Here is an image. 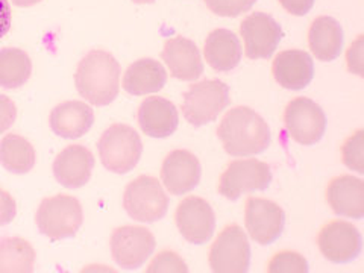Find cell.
<instances>
[{
  "mask_svg": "<svg viewBox=\"0 0 364 273\" xmlns=\"http://www.w3.org/2000/svg\"><path fill=\"white\" fill-rule=\"evenodd\" d=\"M32 73L29 55L16 48L0 49V87L16 90L25 85Z\"/></svg>",
  "mask_w": 364,
  "mask_h": 273,
  "instance_id": "4316f807",
  "label": "cell"
},
{
  "mask_svg": "<svg viewBox=\"0 0 364 273\" xmlns=\"http://www.w3.org/2000/svg\"><path fill=\"white\" fill-rule=\"evenodd\" d=\"M202 176L199 159L188 151L176 149L170 152L161 167V181L170 195L182 196L195 190Z\"/></svg>",
  "mask_w": 364,
  "mask_h": 273,
  "instance_id": "9a60e30c",
  "label": "cell"
},
{
  "mask_svg": "<svg viewBox=\"0 0 364 273\" xmlns=\"http://www.w3.org/2000/svg\"><path fill=\"white\" fill-rule=\"evenodd\" d=\"M250 264L247 235L238 225L226 226L210 250V266L215 273H246Z\"/></svg>",
  "mask_w": 364,
  "mask_h": 273,
  "instance_id": "ba28073f",
  "label": "cell"
},
{
  "mask_svg": "<svg viewBox=\"0 0 364 273\" xmlns=\"http://www.w3.org/2000/svg\"><path fill=\"white\" fill-rule=\"evenodd\" d=\"M329 207L341 218L361 220L364 218V182L354 176L333 179L326 191Z\"/></svg>",
  "mask_w": 364,
  "mask_h": 273,
  "instance_id": "44dd1931",
  "label": "cell"
},
{
  "mask_svg": "<svg viewBox=\"0 0 364 273\" xmlns=\"http://www.w3.org/2000/svg\"><path fill=\"white\" fill-rule=\"evenodd\" d=\"M77 93L95 107H107L120 91V64L109 52L91 50L77 65Z\"/></svg>",
  "mask_w": 364,
  "mask_h": 273,
  "instance_id": "7a4b0ae2",
  "label": "cell"
},
{
  "mask_svg": "<svg viewBox=\"0 0 364 273\" xmlns=\"http://www.w3.org/2000/svg\"><path fill=\"white\" fill-rule=\"evenodd\" d=\"M246 56L250 60H269L279 46L284 31L279 23L266 13H252L240 26Z\"/></svg>",
  "mask_w": 364,
  "mask_h": 273,
  "instance_id": "7c38bea8",
  "label": "cell"
},
{
  "mask_svg": "<svg viewBox=\"0 0 364 273\" xmlns=\"http://www.w3.org/2000/svg\"><path fill=\"white\" fill-rule=\"evenodd\" d=\"M17 119V108L8 96L0 95V134L6 132Z\"/></svg>",
  "mask_w": 364,
  "mask_h": 273,
  "instance_id": "1f68e13d",
  "label": "cell"
},
{
  "mask_svg": "<svg viewBox=\"0 0 364 273\" xmlns=\"http://www.w3.org/2000/svg\"><path fill=\"white\" fill-rule=\"evenodd\" d=\"M230 105V87L218 79L190 85L182 102V114L195 128L214 122Z\"/></svg>",
  "mask_w": 364,
  "mask_h": 273,
  "instance_id": "5b68a950",
  "label": "cell"
},
{
  "mask_svg": "<svg viewBox=\"0 0 364 273\" xmlns=\"http://www.w3.org/2000/svg\"><path fill=\"white\" fill-rule=\"evenodd\" d=\"M286 213L275 202L249 198L246 202V230L255 243L269 246L281 237Z\"/></svg>",
  "mask_w": 364,
  "mask_h": 273,
  "instance_id": "4fadbf2b",
  "label": "cell"
},
{
  "mask_svg": "<svg viewBox=\"0 0 364 273\" xmlns=\"http://www.w3.org/2000/svg\"><path fill=\"white\" fill-rule=\"evenodd\" d=\"M257 0H205L211 13L220 17H238L252 9Z\"/></svg>",
  "mask_w": 364,
  "mask_h": 273,
  "instance_id": "f546056e",
  "label": "cell"
},
{
  "mask_svg": "<svg viewBox=\"0 0 364 273\" xmlns=\"http://www.w3.org/2000/svg\"><path fill=\"white\" fill-rule=\"evenodd\" d=\"M167 82V72L159 61L141 58L128 67L123 76V90L132 96L158 93Z\"/></svg>",
  "mask_w": 364,
  "mask_h": 273,
  "instance_id": "cb8c5ba5",
  "label": "cell"
},
{
  "mask_svg": "<svg viewBox=\"0 0 364 273\" xmlns=\"http://www.w3.org/2000/svg\"><path fill=\"white\" fill-rule=\"evenodd\" d=\"M170 75L179 81H196L203 73V63L198 46L188 38L175 37L166 41L163 49Z\"/></svg>",
  "mask_w": 364,
  "mask_h": 273,
  "instance_id": "e0dca14e",
  "label": "cell"
},
{
  "mask_svg": "<svg viewBox=\"0 0 364 273\" xmlns=\"http://www.w3.org/2000/svg\"><path fill=\"white\" fill-rule=\"evenodd\" d=\"M36 220L40 232L52 242L72 238L84 223L81 202L65 195L46 198L40 203Z\"/></svg>",
  "mask_w": 364,
  "mask_h": 273,
  "instance_id": "277c9868",
  "label": "cell"
},
{
  "mask_svg": "<svg viewBox=\"0 0 364 273\" xmlns=\"http://www.w3.org/2000/svg\"><path fill=\"white\" fill-rule=\"evenodd\" d=\"M316 0H279L282 8L289 11L293 16H305L309 14Z\"/></svg>",
  "mask_w": 364,
  "mask_h": 273,
  "instance_id": "836d02e7",
  "label": "cell"
},
{
  "mask_svg": "<svg viewBox=\"0 0 364 273\" xmlns=\"http://www.w3.org/2000/svg\"><path fill=\"white\" fill-rule=\"evenodd\" d=\"M16 214H17L16 200L8 191L0 188V228L13 222L16 219Z\"/></svg>",
  "mask_w": 364,
  "mask_h": 273,
  "instance_id": "d6a6232c",
  "label": "cell"
},
{
  "mask_svg": "<svg viewBox=\"0 0 364 273\" xmlns=\"http://www.w3.org/2000/svg\"><path fill=\"white\" fill-rule=\"evenodd\" d=\"M267 270L270 273H306L309 263L298 252H281L272 258Z\"/></svg>",
  "mask_w": 364,
  "mask_h": 273,
  "instance_id": "83f0119b",
  "label": "cell"
},
{
  "mask_svg": "<svg viewBox=\"0 0 364 273\" xmlns=\"http://www.w3.org/2000/svg\"><path fill=\"white\" fill-rule=\"evenodd\" d=\"M156 246L152 232L141 226H122L111 235V254L124 270L140 269Z\"/></svg>",
  "mask_w": 364,
  "mask_h": 273,
  "instance_id": "30bf717a",
  "label": "cell"
},
{
  "mask_svg": "<svg viewBox=\"0 0 364 273\" xmlns=\"http://www.w3.org/2000/svg\"><path fill=\"white\" fill-rule=\"evenodd\" d=\"M343 163L357 173H364V131H358L343 146Z\"/></svg>",
  "mask_w": 364,
  "mask_h": 273,
  "instance_id": "f1b7e54d",
  "label": "cell"
},
{
  "mask_svg": "<svg viewBox=\"0 0 364 273\" xmlns=\"http://www.w3.org/2000/svg\"><path fill=\"white\" fill-rule=\"evenodd\" d=\"M284 123L291 139L304 146H313L322 140L326 132L323 109L309 97L291 100L284 114Z\"/></svg>",
  "mask_w": 364,
  "mask_h": 273,
  "instance_id": "9c48e42d",
  "label": "cell"
},
{
  "mask_svg": "<svg viewBox=\"0 0 364 273\" xmlns=\"http://www.w3.org/2000/svg\"><path fill=\"white\" fill-rule=\"evenodd\" d=\"M272 72L282 88L298 91L313 81L314 63L305 50H284L273 61Z\"/></svg>",
  "mask_w": 364,
  "mask_h": 273,
  "instance_id": "d6986e66",
  "label": "cell"
},
{
  "mask_svg": "<svg viewBox=\"0 0 364 273\" xmlns=\"http://www.w3.org/2000/svg\"><path fill=\"white\" fill-rule=\"evenodd\" d=\"M36 266V250L20 237L0 240V273H31Z\"/></svg>",
  "mask_w": 364,
  "mask_h": 273,
  "instance_id": "484cf974",
  "label": "cell"
},
{
  "mask_svg": "<svg viewBox=\"0 0 364 273\" xmlns=\"http://www.w3.org/2000/svg\"><path fill=\"white\" fill-rule=\"evenodd\" d=\"M49 123L53 134L63 139H81L93 127L95 112L85 102L68 100L52 109Z\"/></svg>",
  "mask_w": 364,
  "mask_h": 273,
  "instance_id": "ffe728a7",
  "label": "cell"
},
{
  "mask_svg": "<svg viewBox=\"0 0 364 273\" xmlns=\"http://www.w3.org/2000/svg\"><path fill=\"white\" fill-rule=\"evenodd\" d=\"M33 146L17 134L5 135L0 141V164L14 175H26L36 166Z\"/></svg>",
  "mask_w": 364,
  "mask_h": 273,
  "instance_id": "d4e9b609",
  "label": "cell"
},
{
  "mask_svg": "<svg viewBox=\"0 0 364 273\" xmlns=\"http://www.w3.org/2000/svg\"><path fill=\"white\" fill-rule=\"evenodd\" d=\"M205 60L215 72H231L242 61V43L230 29H215L205 41Z\"/></svg>",
  "mask_w": 364,
  "mask_h": 273,
  "instance_id": "7402d4cb",
  "label": "cell"
},
{
  "mask_svg": "<svg viewBox=\"0 0 364 273\" xmlns=\"http://www.w3.org/2000/svg\"><path fill=\"white\" fill-rule=\"evenodd\" d=\"M41 0H13V4L17 5V6H21V8H28V6H33L40 4Z\"/></svg>",
  "mask_w": 364,
  "mask_h": 273,
  "instance_id": "8d00e7d4",
  "label": "cell"
},
{
  "mask_svg": "<svg viewBox=\"0 0 364 273\" xmlns=\"http://www.w3.org/2000/svg\"><path fill=\"white\" fill-rule=\"evenodd\" d=\"M97 151L104 167L112 173H129L139 164L143 154L140 135L128 124L116 123L109 127L97 143Z\"/></svg>",
  "mask_w": 364,
  "mask_h": 273,
  "instance_id": "3957f363",
  "label": "cell"
},
{
  "mask_svg": "<svg viewBox=\"0 0 364 273\" xmlns=\"http://www.w3.org/2000/svg\"><path fill=\"white\" fill-rule=\"evenodd\" d=\"M317 245L328 261L336 264H346L360 257L363 237L352 223L336 220L328 223L321 231Z\"/></svg>",
  "mask_w": 364,
  "mask_h": 273,
  "instance_id": "8fae6325",
  "label": "cell"
},
{
  "mask_svg": "<svg viewBox=\"0 0 364 273\" xmlns=\"http://www.w3.org/2000/svg\"><path fill=\"white\" fill-rule=\"evenodd\" d=\"M93 168L95 156L82 144L67 146L53 161L55 179L70 190L84 187L93 173Z\"/></svg>",
  "mask_w": 364,
  "mask_h": 273,
  "instance_id": "2e32d148",
  "label": "cell"
},
{
  "mask_svg": "<svg viewBox=\"0 0 364 273\" xmlns=\"http://www.w3.org/2000/svg\"><path fill=\"white\" fill-rule=\"evenodd\" d=\"M270 167L258 159H237L232 161L219 182V193L230 200H237L245 193L264 191L272 182Z\"/></svg>",
  "mask_w": 364,
  "mask_h": 273,
  "instance_id": "52a82bcc",
  "label": "cell"
},
{
  "mask_svg": "<svg viewBox=\"0 0 364 273\" xmlns=\"http://www.w3.org/2000/svg\"><path fill=\"white\" fill-rule=\"evenodd\" d=\"M176 226L188 243L203 245L211 240L215 230V215L210 203L202 198L190 196L179 203Z\"/></svg>",
  "mask_w": 364,
  "mask_h": 273,
  "instance_id": "5bb4252c",
  "label": "cell"
},
{
  "mask_svg": "<svg viewBox=\"0 0 364 273\" xmlns=\"http://www.w3.org/2000/svg\"><path fill=\"white\" fill-rule=\"evenodd\" d=\"M147 272L149 273H170V272L187 273L188 267L186 264V261L182 259L178 254L170 252V250H164V252L158 254L154 258Z\"/></svg>",
  "mask_w": 364,
  "mask_h": 273,
  "instance_id": "4dcf8cb0",
  "label": "cell"
},
{
  "mask_svg": "<svg viewBox=\"0 0 364 273\" xmlns=\"http://www.w3.org/2000/svg\"><path fill=\"white\" fill-rule=\"evenodd\" d=\"M11 29V8L8 0H0V40Z\"/></svg>",
  "mask_w": 364,
  "mask_h": 273,
  "instance_id": "d590c367",
  "label": "cell"
},
{
  "mask_svg": "<svg viewBox=\"0 0 364 273\" xmlns=\"http://www.w3.org/2000/svg\"><path fill=\"white\" fill-rule=\"evenodd\" d=\"M226 154L231 156H252L267 151L272 134L267 122L247 107H237L226 112L218 129Z\"/></svg>",
  "mask_w": 364,
  "mask_h": 273,
  "instance_id": "6da1fadb",
  "label": "cell"
},
{
  "mask_svg": "<svg viewBox=\"0 0 364 273\" xmlns=\"http://www.w3.org/2000/svg\"><path fill=\"white\" fill-rule=\"evenodd\" d=\"M123 207L131 219L154 223L164 219L168 198L156 178L141 175L129 182L123 195Z\"/></svg>",
  "mask_w": 364,
  "mask_h": 273,
  "instance_id": "8992f818",
  "label": "cell"
},
{
  "mask_svg": "<svg viewBox=\"0 0 364 273\" xmlns=\"http://www.w3.org/2000/svg\"><path fill=\"white\" fill-rule=\"evenodd\" d=\"M309 44L313 55L318 61H334L343 50V28L333 17H317L309 32Z\"/></svg>",
  "mask_w": 364,
  "mask_h": 273,
  "instance_id": "603a6c76",
  "label": "cell"
},
{
  "mask_svg": "<svg viewBox=\"0 0 364 273\" xmlns=\"http://www.w3.org/2000/svg\"><path fill=\"white\" fill-rule=\"evenodd\" d=\"M134 4H139V5H146V4H154L155 0H132Z\"/></svg>",
  "mask_w": 364,
  "mask_h": 273,
  "instance_id": "74e56055",
  "label": "cell"
},
{
  "mask_svg": "<svg viewBox=\"0 0 364 273\" xmlns=\"http://www.w3.org/2000/svg\"><path fill=\"white\" fill-rule=\"evenodd\" d=\"M363 37H360L354 44L350 46V50L348 52V61H349V70L354 72L357 75H363L361 73V61H363Z\"/></svg>",
  "mask_w": 364,
  "mask_h": 273,
  "instance_id": "e575fe53",
  "label": "cell"
},
{
  "mask_svg": "<svg viewBox=\"0 0 364 273\" xmlns=\"http://www.w3.org/2000/svg\"><path fill=\"white\" fill-rule=\"evenodd\" d=\"M139 124L152 139H167L178 129L179 116L172 102L164 97H146L139 108Z\"/></svg>",
  "mask_w": 364,
  "mask_h": 273,
  "instance_id": "ac0fdd59",
  "label": "cell"
}]
</instances>
